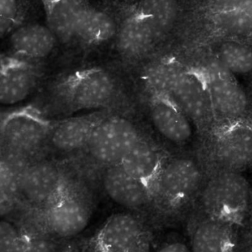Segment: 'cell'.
Here are the masks:
<instances>
[{
  "label": "cell",
  "instance_id": "20",
  "mask_svg": "<svg viewBox=\"0 0 252 252\" xmlns=\"http://www.w3.org/2000/svg\"><path fill=\"white\" fill-rule=\"evenodd\" d=\"M47 23L59 44L75 45L81 17L88 4L87 0H41Z\"/></svg>",
  "mask_w": 252,
  "mask_h": 252
},
{
  "label": "cell",
  "instance_id": "8",
  "mask_svg": "<svg viewBox=\"0 0 252 252\" xmlns=\"http://www.w3.org/2000/svg\"><path fill=\"white\" fill-rule=\"evenodd\" d=\"M210 98L216 122H226L246 118L250 107L249 97L237 77L216 57L204 64Z\"/></svg>",
  "mask_w": 252,
  "mask_h": 252
},
{
  "label": "cell",
  "instance_id": "10",
  "mask_svg": "<svg viewBox=\"0 0 252 252\" xmlns=\"http://www.w3.org/2000/svg\"><path fill=\"white\" fill-rule=\"evenodd\" d=\"M40 211L46 231L56 239H68L81 234L88 226L92 214L88 198L73 186Z\"/></svg>",
  "mask_w": 252,
  "mask_h": 252
},
{
  "label": "cell",
  "instance_id": "12",
  "mask_svg": "<svg viewBox=\"0 0 252 252\" xmlns=\"http://www.w3.org/2000/svg\"><path fill=\"white\" fill-rule=\"evenodd\" d=\"M38 62L9 53L1 55L0 103L13 106L28 98L38 85L41 76Z\"/></svg>",
  "mask_w": 252,
  "mask_h": 252
},
{
  "label": "cell",
  "instance_id": "27",
  "mask_svg": "<svg viewBox=\"0 0 252 252\" xmlns=\"http://www.w3.org/2000/svg\"><path fill=\"white\" fill-rule=\"evenodd\" d=\"M56 238L45 234L21 232L19 241L13 252H59Z\"/></svg>",
  "mask_w": 252,
  "mask_h": 252
},
{
  "label": "cell",
  "instance_id": "7",
  "mask_svg": "<svg viewBox=\"0 0 252 252\" xmlns=\"http://www.w3.org/2000/svg\"><path fill=\"white\" fill-rule=\"evenodd\" d=\"M210 155L220 170L240 172L252 165V122L246 118L219 123L212 133Z\"/></svg>",
  "mask_w": 252,
  "mask_h": 252
},
{
  "label": "cell",
  "instance_id": "14",
  "mask_svg": "<svg viewBox=\"0 0 252 252\" xmlns=\"http://www.w3.org/2000/svg\"><path fill=\"white\" fill-rule=\"evenodd\" d=\"M6 38L7 53L38 63L50 57L59 44L47 23L36 21H25L14 28Z\"/></svg>",
  "mask_w": 252,
  "mask_h": 252
},
{
  "label": "cell",
  "instance_id": "25",
  "mask_svg": "<svg viewBox=\"0 0 252 252\" xmlns=\"http://www.w3.org/2000/svg\"><path fill=\"white\" fill-rule=\"evenodd\" d=\"M212 20L219 32L232 36L252 33V11L247 10L213 12Z\"/></svg>",
  "mask_w": 252,
  "mask_h": 252
},
{
  "label": "cell",
  "instance_id": "19",
  "mask_svg": "<svg viewBox=\"0 0 252 252\" xmlns=\"http://www.w3.org/2000/svg\"><path fill=\"white\" fill-rule=\"evenodd\" d=\"M167 158L153 142L142 137L119 164L127 173L143 184L153 199L158 178Z\"/></svg>",
  "mask_w": 252,
  "mask_h": 252
},
{
  "label": "cell",
  "instance_id": "17",
  "mask_svg": "<svg viewBox=\"0 0 252 252\" xmlns=\"http://www.w3.org/2000/svg\"><path fill=\"white\" fill-rule=\"evenodd\" d=\"M146 237L139 217L132 213H118L111 216L98 232L93 251L127 252Z\"/></svg>",
  "mask_w": 252,
  "mask_h": 252
},
{
  "label": "cell",
  "instance_id": "23",
  "mask_svg": "<svg viewBox=\"0 0 252 252\" xmlns=\"http://www.w3.org/2000/svg\"><path fill=\"white\" fill-rule=\"evenodd\" d=\"M136 5L150 20L161 40L174 28L179 15L177 0H141Z\"/></svg>",
  "mask_w": 252,
  "mask_h": 252
},
{
  "label": "cell",
  "instance_id": "30",
  "mask_svg": "<svg viewBox=\"0 0 252 252\" xmlns=\"http://www.w3.org/2000/svg\"><path fill=\"white\" fill-rule=\"evenodd\" d=\"M156 252H192L191 249L180 241L169 243L158 249Z\"/></svg>",
  "mask_w": 252,
  "mask_h": 252
},
{
  "label": "cell",
  "instance_id": "21",
  "mask_svg": "<svg viewBox=\"0 0 252 252\" xmlns=\"http://www.w3.org/2000/svg\"><path fill=\"white\" fill-rule=\"evenodd\" d=\"M234 226L205 217L192 229V252H235L236 240Z\"/></svg>",
  "mask_w": 252,
  "mask_h": 252
},
{
  "label": "cell",
  "instance_id": "34",
  "mask_svg": "<svg viewBox=\"0 0 252 252\" xmlns=\"http://www.w3.org/2000/svg\"><path fill=\"white\" fill-rule=\"evenodd\" d=\"M93 252H95L94 251H93Z\"/></svg>",
  "mask_w": 252,
  "mask_h": 252
},
{
  "label": "cell",
  "instance_id": "35",
  "mask_svg": "<svg viewBox=\"0 0 252 252\" xmlns=\"http://www.w3.org/2000/svg\"></svg>",
  "mask_w": 252,
  "mask_h": 252
},
{
  "label": "cell",
  "instance_id": "33",
  "mask_svg": "<svg viewBox=\"0 0 252 252\" xmlns=\"http://www.w3.org/2000/svg\"><path fill=\"white\" fill-rule=\"evenodd\" d=\"M248 252H252V248L250 249Z\"/></svg>",
  "mask_w": 252,
  "mask_h": 252
},
{
  "label": "cell",
  "instance_id": "9",
  "mask_svg": "<svg viewBox=\"0 0 252 252\" xmlns=\"http://www.w3.org/2000/svg\"><path fill=\"white\" fill-rule=\"evenodd\" d=\"M161 41L150 20L137 6L121 9L118 32L112 44L123 60L141 62L150 56Z\"/></svg>",
  "mask_w": 252,
  "mask_h": 252
},
{
  "label": "cell",
  "instance_id": "6",
  "mask_svg": "<svg viewBox=\"0 0 252 252\" xmlns=\"http://www.w3.org/2000/svg\"><path fill=\"white\" fill-rule=\"evenodd\" d=\"M63 170L50 161H33L19 180V205L44 210L72 187Z\"/></svg>",
  "mask_w": 252,
  "mask_h": 252
},
{
  "label": "cell",
  "instance_id": "31",
  "mask_svg": "<svg viewBox=\"0 0 252 252\" xmlns=\"http://www.w3.org/2000/svg\"><path fill=\"white\" fill-rule=\"evenodd\" d=\"M127 252H150L147 238L146 237V238H144L137 245L135 246Z\"/></svg>",
  "mask_w": 252,
  "mask_h": 252
},
{
  "label": "cell",
  "instance_id": "3",
  "mask_svg": "<svg viewBox=\"0 0 252 252\" xmlns=\"http://www.w3.org/2000/svg\"><path fill=\"white\" fill-rule=\"evenodd\" d=\"M56 124L34 105L2 114L0 124L1 148L31 158L47 146Z\"/></svg>",
  "mask_w": 252,
  "mask_h": 252
},
{
  "label": "cell",
  "instance_id": "4",
  "mask_svg": "<svg viewBox=\"0 0 252 252\" xmlns=\"http://www.w3.org/2000/svg\"><path fill=\"white\" fill-rule=\"evenodd\" d=\"M142 137L133 121L110 113L96 127L82 154L104 169L119 165Z\"/></svg>",
  "mask_w": 252,
  "mask_h": 252
},
{
  "label": "cell",
  "instance_id": "29",
  "mask_svg": "<svg viewBox=\"0 0 252 252\" xmlns=\"http://www.w3.org/2000/svg\"><path fill=\"white\" fill-rule=\"evenodd\" d=\"M211 9L213 12L232 10H247L252 11V0H213Z\"/></svg>",
  "mask_w": 252,
  "mask_h": 252
},
{
  "label": "cell",
  "instance_id": "13",
  "mask_svg": "<svg viewBox=\"0 0 252 252\" xmlns=\"http://www.w3.org/2000/svg\"><path fill=\"white\" fill-rule=\"evenodd\" d=\"M149 114L152 126L161 137L179 147L186 146L193 140L196 125L167 96L149 95Z\"/></svg>",
  "mask_w": 252,
  "mask_h": 252
},
{
  "label": "cell",
  "instance_id": "28",
  "mask_svg": "<svg viewBox=\"0 0 252 252\" xmlns=\"http://www.w3.org/2000/svg\"><path fill=\"white\" fill-rule=\"evenodd\" d=\"M20 236L19 227L10 220L0 222V252H13Z\"/></svg>",
  "mask_w": 252,
  "mask_h": 252
},
{
  "label": "cell",
  "instance_id": "24",
  "mask_svg": "<svg viewBox=\"0 0 252 252\" xmlns=\"http://www.w3.org/2000/svg\"><path fill=\"white\" fill-rule=\"evenodd\" d=\"M214 57L236 77L252 73V49L245 44L226 41L219 46Z\"/></svg>",
  "mask_w": 252,
  "mask_h": 252
},
{
  "label": "cell",
  "instance_id": "5",
  "mask_svg": "<svg viewBox=\"0 0 252 252\" xmlns=\"http://www.w3.org/2000/svg\"><path fill=\"white\" fill-rule=\"evenodd\" d=\"M204 170L198 161L189 157L167 159L153 195L163 208L176 210L199 195L204 186Z\"/></svg>",
  "mask_w": 252,
  "mask_h": 252
},
{
  "label": "cell",
  "instance_id": "11",
  "mask_svg": "<svg viewBox=\"0 0 252 252\" xmlns=\"http://www.w3.org/2000/svg\"><path fill=\"white\" fill-rule=\"evenodd\" d=\"M170 97L198 128L208 127L216 123L207 76L202 66H185Z\"/></svg>",
  "mask_w": 252,
  "mask_h": 252
},
{
  "label": "cell",
  "instance_id": "1",
  "mask_svg": "<svg viewBox=\"0 0 252 252\" xmlns=\"http://www.w3.org/2000/svg\"><path fill=\"white\" fill-rule=\"evenodd\" d=\"M116 79L109 71L90 66L62 77L53 86V103L64 112L107 109L119 96Z\"/></svg>",
  "mask_w": 252,
  "mask_h": 252
},
{
  "label": "cell",
  "instance_id": "2",
  "mask_svg": "<svg viewBox=\"0 0 252 252\" xmlns=\"http://www.w3.org/2000/svg\"><path fill=\"white\" fill-rule=\"evenodd\" d=\"M199 195L205 217L235 226L247 217L252 201L251 186L240 172L220 170L204 185Z\"/></svg>",
  "mask_w": 252,
  "mask_h": 252
},
{
  "label": "cell",
  "instance_id": "32",
  "mask_svg": "<svg viewBox=\"0 0 252 252\" xmlns=\"http://www.w3.org/2000/svg\"><path fill=\"white\" fill-rule=\"evenodd\" d=\"M72 252L71 251V250H65V251H63V252Z\"/></svg>",
  "mask_w": 252,
  "mask_h": 252
},
{
  "label": "cell",
  "instance_id": "15",
  "mask_svg": "<svg viewBox=\"0 0 252 252\" xmlns=\"http://www.w3.org/2000/svg\"><path fill=\"white\" fill-rule=\"evenodd\" d=\"M110 113L105 109L58 121L50 134L47 146L61 154H81L96 127Z\"/></svg>",
  "mask_w": 252,
  "mask_h": 252
},
{
  "label": "cell",
  "instance_id": "18",
  "mask_svg": "<svg viewBox=\"0 0 252 252\" xmlns=\"http://www.w3.org/2000/svg\"><path fill=\"white\" fill-rule=\"evenodd\" d=\"M102 184L107 195L127 210H143L153 201L149 189L120 165L104 169Z\"/></svg>",
  "mask_w": 252,
  "mask_h": 252
},
{
  "label": "cell",
  "instance_id": "26",
  "mask_svg": "<svg viewBox=\"0 0 252 252\" xmlns=\"http://www.w3.org/2000/svg\"><path fill=\"white\" fill-rule=\"evenodd\" d=\"M32 0H0V35L7 36L25 22Z\"/></svg>",
  "mask_w": 252,
  "mask_h": 252
},
{
  "label": "cell",
  "instance_id": "16",
  "mask_svg": "<svg viewBox=\"0 0 252 252\" xmlns=\"http://www.w3.org/2000/svg\"><path fill=\"white\" fill-rule=\"evenodd\" d=\"M88 3L81 17L75 45L90 49L113 42L121 20V9Z\"/></svg>",
  "mask_w": 252,
  "mask_h": 252
},
{
  "label": "cell",
  "instance_id": "22",
  "mask_svg": "<svg viewBox=\"0 0 252 252\" xmlns=\"http://www.w3.org/2000/svg\"><path fill=\"white\" fill-rule=\"evenodd\" d=\"M184 67L172 57L160 58L146 65L142 72V80L149 95L170 97Z\"/></svg>",
  "mask_w": 252,
  "mask_h": 252
}]
</instances>
